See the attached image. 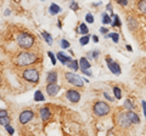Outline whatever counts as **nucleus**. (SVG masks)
Instances as JSON below:
<instances>
[{"label": "nucleus", "mask_w": 146, "mask_h": 136, "mask_svg": "<svg viewBox=\"0 0 146 136\" xmlns=\"http://www.w3.org/2000/svg\"><path fill=\"white\" fill-rule=\"evenodd\" d=\"M113 94H115L116 100H121V98H122V91H121V89L118 88V86L113 88Z\"/></svg>", "instance_id": "393cba45"}, {"label": "nucleus", "mask_w": 146, "mask_h": 136, "mask_svg": "<svg viewBox=\"0 0 146 136\" xmlns=\"http://www.w3.org/2000/svg\"><path fill=\"white\" fill-rule=\"evenodd\" d=\"M106 62H107V65H108L110 71H111L113 74H116V75H119L121 74V66L118 65L117 62H112L111 57H106Z\"/></svg>", "instance_id": "6e6552de"}, {"label": "nucleus", "mask_w": 146, "mask_h": 136, "mask_svg": "<svg viewBox=\"0 0 146 136\" xmlns=\"http://www.w3.org/2000/svg\"><path fill=\"white\" fill-rule=\"evenodd\" d=\"M104 96H105V97H106V98L108 100V101H113V100H115V98H112L111 96H110V95H108L107 92H104Z\"/></svg>", "instance_id": "ea45409f"}, {"label": "nucleus", "mask_w": 146, "mask_h": 136, "mask_svg": "<svg viewBox=\"0 0 146 136\" xmlns=\"http://www.w3.org/2000/svg\"><path fill=\"white\" fill-rule=\"evenodd\" d=\"M82 72H83V73L85 74V75H88V77H91V75H93V73H91V72H89L88 69H80Z\"/></svg>", "instance_id": "e433bc0d"}, {"label": "nucleus", "mask_w": 146, "mask_h": 136, "mask_svg": "<svg viewBox=\"0 0 146 136\" xmlns=\"http://www.w3.org/2000/svg\"><path fill=\"white\" fill-rule=\"evenodd\" d=\"M128 27H129L130 30H134L136 29V27H138V22L134 17H128Z\"/></svg>", "instance_id": "dca6fc26"}, {"label": "nucleus", "mask_w": 146, "mask_h": 136, "mask_svg": "<svg viewBox=\"0 0 146 136\" xmlns=\"http://www.w3.org/2000/svg\"><path fill=\"white\" fill-rule=\"evenodd\" d=\"M34 100L35 101H44V95L40 90H36L34 92Z\"/></svg>", "instance_id": "4be33fe9"}, {"label": "nucleus", "mask_w": 146, "mask_h": 136, "mask_svg": "<svg viewBox=\"0 0 146 136\" xmlns=\"http://www.w3.org/2000/svg\"><path fill=\"white\" fill-rule=\"evenodd\" d=\"M43 1H44V0H43Z\"/></svg>", "instance_id": "de8ad7c7"}, {"label": "nucleus", "mask_w": 146, "mask_h": 136, "mask_svg": "<svg viewBox=\"0 0 146 136\" xmlns=\"http://www.w3.org/2000/svg\"><path fill=\"white\" fill-rule=\"evenodd\" d=\"M124 108H127L128 111H133L134 110V103L130 101V100H125L124 101Z\"/></svg>", "instance_id": "5701e85b"}, {"label": "nucleus", "mask_w": 146, "mask_h": 136, "mask_svg": "<svg viewBox=\"0 0 146 136\" xmlns=\"http://www.w3.org/2000/svg\"><path fill=\"white\" fill-rule=\"evenodd\" d=\"M34 37L27 32H21L18 33L17 35V44L21 49H25V50H28L34 45Z\"/></svg>", "instance_id": "f03ea898"}, {"label": "nucleus", "mask_w": 146, "mask_h": 136, "mask_svg": "<svg viewBox=\"0 0 146 136\" xmlns=\"http://www.w3.org/2000/svg\"><path fill=\"white\" fill-rule=\"evenodd\" d=\"M89 39H90V37H89L88 34H86V35H84V37H82V38L79 39V44L82 45V46H84V45H86V44L89 43Z\"/></svg>", "instance_id": "a878e982"}, {"label": "nucleus", "mask_w": 146, "mask_h": 136, "mask_svg": "<svg viewBox=\"0 0 146 136\" xmlns=\"http://www.w3.org/2000/svg\"><path fill=\"white\" fill-rule=\"evenodd\" d=\"M0 98H1V96H0Z\"/></svg>", "instance_id": "49530a36"}, {"label": "nucleus", "mask_w": 146, "mask_h": 136, "mask_svg": "<svg viewBox=\"0 0 146 136\" xmlns=\"http://www.w3.org/2000/svg\"><path fill=\"white\" fill-rule=\"evenodd\" d=\"M100 32H101L102 34L106 35V34H107V32H108V29H107V28H105V27H101V28H100Z\"/></svg>", "instance_id": "58836bf2"}, {"label": "nucleus", "mask_w": 146, "mask_h": 136, "mask_svg": "<svg viewBox=\"0 0 146 136\" xmlns=\"http://www.w3.org/2000/svg\"><path fill=\"white\" fill-rule=\"evenodd\" d=\"M85 21L88 22V23H94V16H93V13H86Z\"/></svg>", "instance_id": "7c9ffc66"}, {"label": "nucleus", "mask_w": 146, "mask_h": 136, "mask_svg": "<svg viewBox=\"0 0 146 136\" xmlns=\"http://www.w3.org/2000/svg\"><path fill=\"white\" fill-rule=\"evenodd\" d=\"M39 113H40V118H42L43 121H46V120H49L50 118H51V112H50V110L48 107H42L40 108V111H39Z\"/></svg>", "instance_id": "9b49d317"}, {"label": "nucleus", "mask_w": 146, "mask_h": 136, "mask_svg": "<svg viewBox=\"0 0 146 136\" xmlns=\"http://www.w3.org/2000/svg\"><path fill=\"white\" fill-rule=\"evenodd\" d=\"M117 120H118V124H119V126H122V128H129L130 124H131L129 121V119H128V117H127L125 113H119V114H118Z\"/></svg>", "instance_id": "1a4fd4ad"}, {"label": "nucleus", "mask_w": 146, "mask_h": 136, "mask_svg": "<svg viewBox=\"0 0 146 136\" xmlns=\"http://www.w3.org/2000/svg\"><path fill=\"white\" fill-rule=\"evenodd\" d=\"M5 129H6V131H7V133L10 134V135H13V133H15V130H13V128H12L10 124L6 125V126H5Z\"/></svg>", "instance_id": "72a5a7b5"}, {"label": "nucleus", "mask_w": 146, "mask_h": 136, "mask_svg": "<svg viewBox=\"0 0 146 136\" xmlns=\"http://www.w3.org/2000/svg\"><path fill=\"white\" fill-rule=\"evenodd\" d=\"M116 1L119 4V5H122V6H125V5H128V0H116Z\"/></svg>", "instance_id": "c9c22d12"}, {"label": "nucleus", "mask_w": 146, "mask_h": 136, "mask_svg": "<svg viewBox=\"0 0 146 136\" xmlns=\"http://www.w3.org/2000/svg\"><path fill=\"white\" fill-rule=\"evenodd\" d=\"M106 10H107V11H110V12H112V4H111V3L107 4V5H106Z\"/></svg>", "instance_id": "a19ab883"}, {"label": "nucleus", "mask_w": 146, "mask_h": 136, "mask_svg": "<svg viewBox=\"0 0 146 136\" xmlns=\"http://www.w3.org/2000/svg\"><path fill=\"white\" fill-rule=\"evenodd\" d=\"M70 7L72 9V10H73V11H77V10H78V9H79V6H78V4H77L76 1H73V3L71 4V5H70Z\"/></svg>", "instance_id": "f704fd0d"}, {"label": "nucleus", "mask_w": 146, "mask_h": 136, "mask_svg": "<svg viewBox=\"0 0 146 136\" xmlns=\"http://www.w3.org/2000/svg\"><path fill=\"white\" fill-rule=\"evenodd\" d=\"M65 77H66V79H67L68 83L72 84L73 86L83 88V85H84L83 79H82L79 75H77L76 73H72V72H67V73L65 74Z\"/></svg>", "instance_id": "39448f33"}, {"label": "nucleus", "mask_w": 146, "mask_h": 136, "mask_svg": "<svg viewBox=\"0 0 146 136\" xmlns=\"http://www.w3.org/2000/svg\"><path fill=\"white\" fill-rule=\"evenodd\" d=\"M113 17H115V22L112 23V27H121L122 23H121V21H119V17H118L117 15H115Z\"/></svg>", "instance_id": "c756f323"}, {"label": "nucleus", "mask_w": 146, "mask_h": 136, "mask_svg": "<svg viewBox=\"0 0 146 136\" xmlns=\"http://www.w3.org/2000/svg\"><path fill=\"white\" fill-rule=\"evenodd\" d=\"M36 61V55L33 52H27V51H22L20 52L15 58V63L20 67H26V66H31L35 63Z\"/></svg>", "instance_id": "f257e3e1"}, {"label": "nucleus", "mask_w": 146, "mask_h": 136, "mask_svg": "<svg viewBox=\"0 0 146 136\" xmlns=\"http://www.w3.org/2000/svg\"><path fill=\"white\" fill-rule=\"evenodd\" d=\"M49 11H50L51 15H57V13L61 11V7L58 5H56V4H51L50 7H49Z\"/></svg>", "instance_id": "f3484780"}, {"label": "nucleus", "mask_w": 146, "mask_h": 136, "mask_svg": "<svg viewBox=\"0 0 146 136\" xmlns=\"http://www.w3.org/2000/svg\"><path fill=\"white\" fill-rule=\"evenodd\" d=\"M22 78L27 81H29V83L36 84L39 81V72L35 68H32V67L27 68V69H25L23 73H22Z\"/></svg>", "instance_id": "20e7f679"}, {"label": "nucleus", "mask_w": 146, "mask_h": 136, "mask_svg": "<svg viewBox=\"0 0 146 136\" xmlns=\"http://www.w3.org/2000/svg\"><path fill=\"white\" fill-rule=\"evenodd\" d=\"M0 84H1V77H0Z\"/></svg>", "instance_id": "a18cd8bd"}, {"label": "nucleus", "mask_w": 146, "mask_h": 136, "mask_svg": "<svg viewBox=\"0 0 146 136\" xmlns=\"http://www.w3.org/2000/svg\"><path fill=\"white\" fill-rule=\"evenodd\" d=\"M0 124H1L3 126L9 125V124H10V118H9L7 116L6 117H1V118H0Z\"/></svg>", "instance_id": "bb28decb"}, {"label": "nucleus", "mask_w": 146, "mask_h": 136, "mask_svg": "<svg viewBox=\"0 0 146 136\" xmlns=\"http://www.w3.org/2000/svg\"><path fill=\"white\" fill-rule=\"evenodd\" d=\"M77 32H79V33H82L83 35H86L88 34V32H89V29H88V27H86L85 23H80L79 27L77 28Z\"/></svg>", "instance_id": "6ab92c4d"}, {"label": "nucleus", "mask_w": 146, "mask_h": 136, "mask_svg": "<svg viewBox=\"0 0 146 136\" xmlns=\"http://www.w3.org/2000/svg\"><path fill=\"white\" fill-rule=\"evenodd\" d=\"M105 38H112L113 43H118V40H119V35H118L117 33H111V34H106L105 35Z\"/></svg>", "instance_id": "b1692460"}, {"label": "nucleus", "mask_w": 146, "mask_h": 136, "mask_svg": "<svg viewBox=\"0 0 146 136\" xmlns=\"http://www.w3.org/2000/svg\"><path fill=\"white\" fill-rule=\"evenodd\" d=\"M102 23H104V24L111 23V17H110L106 12H104V13H102Z\"/></svg>", "instance_id": "cd10ccee"}, {"label": "nucleus", "mask_w": 146, "mask_h": 136, "mask_svg": "<svg viewBox=\"0 0 146 136\" xmlns=\"http://www.w3.org/2000/svg\"><path fill=\"white\" fill-rule=\"evenodd\" d=\"M138 9L139 10L145 13L146 15V0H139V3H138Z\"/></svg>", "instance_id": "aec40b11"}, {"label": "nucleus", "mask_w": 146, "mask_h": 136, "mask_svg": "<svg viewBox=\"0 0 146 136\" xmlns=\"http://www.w3.org/2000/svg\"><path fill=\"white\" fill-rule=\"evenodd\" d=\"M93 40H94V43H99V38H98V35H93Z\"/></svg>", "instance_id": "37998d69"}, {"label": "nucleus", "mask_w": 146, "mask_h": 136, "mask_svg": "<svg viewBox=\"0 0 146 136\" xmlns=\"http://www.w3.org/2000/svg\"><path fill=\"white\" fill-rule=\"evenodd\" d=\"M66 98L72 103H77V102H79V100H80V94L77 91V90L70 89L66 91Z\"/></svg>", "instance_id": "423d86ee"}, {"label": "nucleus", "mask_w": 146, "mask_h": 136, "mask_svg": "<svg viewBox=\"0 0 146 136\" xmlns=\"http://www.w3.org/2000/svg\"><path fill=\"white\" fill-rule=\"evenodd\" d=\"M127 50H128V51H131V46H130V45H127Z\"/></svg>", "instance_id": "c03bdc74"}, {"label": "nucleus", "mask_w": 146, "mask_h": 136, "mask_svg": "<svg viewBox=\"0 0 146 136\" xmlns=\"http://www.w3.org/2000/svg\"><path fill=\"white\" fill-rule=\"evenodd\" d=\"M60 45H61V48H62V49H70V43H68L66 39H62Z\"/></svg>", "instance_id": "473e14b6"}, {"label": "nucleus", "mask_w": 146, "mask_h": 136, "mask_svg": "<svg viewBox=\"0 0 146 136\" xmlns=\"http://www.w3.org/2000/svg\"><path fill=\"white\" fill-rule=\"evenodd\" d=\"M99 55H100V52L98 51V50H95V51H93V52H89V53H88V57H89V58L93 57L94 60H96V58L99 57Z\"/></svg>", "instance_id": "c85d7f7f"}, {"label": "nucleus", "mask_w": 146, "mask_h": 136, "mask_svg": "<svg viewBox=\"0 0 146 136\" xmlns=\"http://www.w3.org/2000/svg\"><path fill=\"white\" fill-rule=\"evenodd\" d=\"M127 117H128V119H129V121L131 124H139L140 123V119H139V116L136 114V113H134L133 111H128L127 113Z\"/></svg>", "instance_id": "f8f14e48"}, {"label": "nucleus", "mask_w": 146, "mask_h": 136, "mask_svg": "<svg viewBox=\"0 0 146 136\" xmlns=\"http://www.w3.org/2000/svg\"><path fill=\"white\" fill-rule=\"evenodd\" d=\"M56 57H57V60L60 61L62 65H65V66H67V63L72 61V58H71V57H68V56H66V55H63L62 52H58L57 55H56Z\"/></svg>", "instance_id": "4468645a"}, {"label": "nucleus", "mask_w": 146, "mask_h": 136, "mask_svg": "<svg viewBox=\"0 0 146 136\" xmlns=\"http://www.w3.org/2000/svg\"><path fill=\"white\" fill-rule=\"evenodd\" d=\"M46 81L48 84H56L57 81V73L56 72H49L48 75H46Z\"/></svg>", "instance_id": "ddd939ff"}, {"label": "nucleus", "mask_w": 146, "mask_h": 136, "mask_svg": "<svg viewBox=\"0 0 146 136\" xmlns=\"http://www.w3.org/2000/svg\"><path fill=\"white\" fill-rule=\"evenodd\" d=\"M143 110H144V114L146 118V101H143Z\"/></svg>", "instance_id": "79ce46f5"}, {"label": "nucleus", "mask_w": 146, "mask_h": 136, "mask_svg": "<svg viewBox=\"0 0 146 136\" xmlns=\"http://www.w3.org/2000/svg\"><path fill=\"white\" fill-rule=\"evenodd\" d=\"M90 66H91L90 62L86 60L85 57H82L79 60V68H80V69H89Z\"/></svg>", "instance_id": "2eb2a0df"}, {"label": "nucleus", "mask_w": 146, "mask_h": 136, "mask_svg": "<svg viewBox=\"0 0 146 136\" xmlns=\"http://www.w3.org/2000/svg\"><path fill=\"white\" fill-rule=\"evenodd\" d=\"M6 116H7L6 110H0V118H1V117H6Z\"/></svg>", "instance_id": "4c0bfd02"}, {"label": "nucleus", "mask_w": 146, "mask_h": 136, "mask_svg": "<svg viewBox=\"0 0 146 136\" xmlns=\"http://www.w3.org/2000/svg\"><path fill=\"white\" fill-rule=\"evenodd\" d=\"M93 111H94V113L96 116L105 117V116H107L110 113V111H111V107H110L108 103L104 102V101H96L94 103V106H93Z\"/></svg>", "instance_id": "7ed1b4c3"}, {"label": "nucleus", "mask_w": 146, "mask_h": 136, "mask_svg": "<svg viewBox=\"0 0 146 136\" xmlns=\"http://www.w3.org/2000/svg\"><path fill=\"white\" fill-rule=\"evenodd\" d=\"M48 56H49L50 58H51V63H52V65H54V66L56 65V61H57L56 58H57V57L55 56V55H54V53H52L51 51H49V52H48Z\"/></svg>", "instance_id": "2f4dec72"}, {"label": "nucleus", "mask_w": 146, "mask_h": 136, "mask_svg": "<svg viewBox=\"0 0 146 136\" xmlns=\"http://www.w3.org/2000/svg\"><path fill=\"white\" fill-rule=\"evenodd\" d=\"M67 66L71 68V69H73V71H78V69H80L79 68V61H76V60H72L71 62H68L67 63Z\"/></svg>", "instance_id": "a211bd4d"}, {"label": "nucleus", "mask_w": 146, "mask_h": 136, "mask_svg": "<svg viewBox=\"0 0 146 136\" xmlns=\"http://www.w3.org/2000/svg\"><path fill=\"white\" fill-rule=\"evenodd\" d=\"M42 35H43L44 40H45V42H46L49 45H51V44H52V37L48 33V32H42Z\"/></svg>", "instance_id": "412c9836"}, {"label": "nucleus", "mask_w": 146, "mask_h": 136, "mask_svg": "<svg viewBox=\"0 0 146 136\" xmlns=\"http://www.w3.org/2000/svg\"><path fill=\"white\" fill-rule=\"evenodd\" d=\"M58 91H60V86L57 84H48L46 85V94L49 96H55Z\"/></svg>", "instance_id": "9d476101"}, {"label": "nucleus", "mask_w": 146, "mask_h": 136, "mask_svg": "<svg viewBox=\"0 0 146 136\" xmlns=\"http://www.w3.org/2000/svg\"><path fill=\"white\" fill-rule=\"evenodd\" d=\"M33 118H34V112L33 111H29V110L23 111L20 114V123L21 124H27V123H29Z\"/></svg>", "instance_id": "0eeeda50"}]
</instances>
